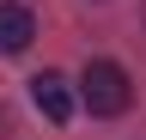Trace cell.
<instances>
[{"instance_id": "3", "label": "cell", "mask_w": 146, "mask_h": 140, "mask_svg": "<svg viewBox=\"0 0 146 140\" xmlns=\"http://www.w3.org/2000/svg\"><path fill=\"white\" fill-rule=\"evenodd\" d=\"M36 37V19L31 6H12V0H0V55H25Z\"/></svg>"}, {"instance_id": "1", "label": "cell", "mask_w": 146, "mask_h": 140, "mask_svg": "<svg viewBox=\"0 0 146 140\" xmlns=\"http://www.w3.org/2000/svg\"><path fill=\"white\" fill-rule=\"evenodd\" d=\"M79 98L91 116H122L128 104H134V79H128L122 61H85L79 73Z\"/></svg>"}, {"instance_id": "2", "label": "cell", "mask_w": 146, "mask_h": 140, "mask_svg": "<svg viewBox=\"0 0 146 140\" xmlns=\"http://www.w3.org/2000/svg\"><path fill=\"white\" fill-rule=\"evenodd\" d=\"M31 104L55 122V128H61V122H73V92H67L61 73H36V79H31Z\"/></svg>"}]
</instances>
